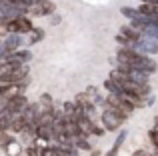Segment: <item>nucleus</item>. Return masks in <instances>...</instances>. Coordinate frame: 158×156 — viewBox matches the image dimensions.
Returning a JSON list of instances; mask_svg holds the SVG:
<instances>
[{"label": "nucleus", "mask_w": 158, "mask_h": 156, "mask_svg": "<svg viewBox=\"0 0 158 156\" xmlns=\"http://www.w3.org/2000/svg\"><path fill=\"white\" fill-rule=\"evenodd\" d=\"M10 120H12V116L0 114V132H8L10 130Z\"/></svg>", "instance_id": "nucleus-17"}, {"label": "nucleus", "mask_w": 158, "mask_h": 156, "mask_svg": "<svg viewBox=\"0 0 158 156\" xmlns=\"http://www.w3.org/2000/svg\"><path fill=\"white\" fill-rule=\"evenodd\" d=\"M154 128H156V130H158V116H156V118H154Z\"/></svg>", "instance_id": "nucleus-25"}, {"label": "nucleus", "mask_w": 158, "mask_h": 156, "mask_svg": "<svg viewBox=\"0 0 158 156\" xmlns=\"http://www.w3.org/2000/svg\"><path fill=\"white\" fill-rule=\"evenodd\" d=\"M4 28H6L8 34L24 36V34H30V32H32L34 24H32V20L28 18V16H20V18H14V20H10V22H6Z\"/></svg>", "instance_id": "nucleus-3"}, {"label": "nucleus", "mask_w": 158, "mask_h": 156, "mask_svg": "<svg viewBox=\"0 0 158 156\" xmlns=\"http://www.w3.org/2000/svg\"><path fill=\"white\" fill-rule=\"evenodd\" d=\"M148 140H150V144L154 146V150H158V130L156 128L148 130Z\"/></svg>", "instance_id": "nucleus-20"}, {"label": "nucleus", "mask_w": 158, "mask_h": 156, "mask_svg": "<svg viewBox=\"0 0 158 156\" xmlns=\"http://www.w3.org/2000/svg\"><path fill=\"white\" fill-rule=\"evenodd\" d=\"M126 136H128V132H126V130H120V132H118V136H116V140H114V144H112V148L108 150V152H106L104 156H118L120 148H122V144L126 142Z\"/></svg>", "instance_id": "nucleus-12"}, {"label": "nucleus", "mask_w": 158, "mask_h": 156, "mask_svg": "<svg viewBox=\"0 0 158 156\" xmlns=\"http://www.w3.org/2000/svg\"><path fill=\"white\" fill-rule=\"evenodd\" d=\"M26 104H28V98L24 96V94H16L10 100H6L4 114H8V116H18V114H22V110L26 108Z\"/></svg>", "instance_id": "nucleus-6"}, {"label": "nucleus", "mask_w": 158, "mask_h": 156, "mask_svg": "<svg viewBox=\"0 0 158 156\" xmlns=\"http://www.w3.org/2000/svg\"><path fill=\"white\" fill-rule=\"evenodd\" d=\"M24 128H26V122H24V118L20 116H12V120H10V130L8 132L10 134H22L24 132Z\"/></svg>", "instance_id": "nucleus-13"}, {"label": "nucleus", "mask_w": 158, "mask_h": 156, "mask_svg": "<svg viewBox=\"0 0 158 156\" xmlns=\"http://www.w3.org/2000/svg\"><path fill=\"white\" fill-rule=\"evenodd\" d=\"M116 64H126V66L134 68L138 72H144V74L152 76L158 72V62L152 56H144L138 54V52H132L128 48H118L116 50Z\"/></svg>", "instance_id": "nucleus-1"}, {"label": "nucleus", "mask_w": 158, "mask_h": 156, "mask_svg": "<svg viewBox=\"0 0 158 156\" xmlns=\"http://www.w3.org/2000/svg\"><path fill=\"white\" fill-rule=\"evenodd\" d=\"M38 104H40V108H44V106H54V98L50 96V94H46V92H44L42 96H40Z\"/></svg>", "instance_id": "nucleus-19"}, {"label": "nucleus", "mask_w": 158, "mask_h": 156, "mask_svg": "<svg viewBox=\"0 0 158 156\" xmlns=\"http://www.w3.org/2000/svg\"><path fill=\"white\" fill-rule=\"evenodd\" d=\"M56 12V4L52 0H34V4L28 6V18H40V16H52Z\"/></svg>", "instance_id": "nucleus-4"}, {"label": "nucleus", "mask_w": 158, "mask_h": 156, "mask_svg": "<svg viewBox=\"0 0 158 156\" xmlns=\"http://www.w3.org/2000/svg\"><path fill=\"white\" fill-rule=\"evenodd\" d=\"M104 134H106V130L102 128L100 124H94V126H92V130H90V136H96V138L104 136Z\"/></svg>", "instance_id": "nucleus-21"}, {"label": "nucleus", "mask_w": 158, "mask_h": 156, "mask_svg": "<svg viewBox=\"0 0 158 156\" xmlns=\"http://www.w3.org/2000/svg\"><path fill=\"white\" fill-rule=\"evenodd\" d=\"M60 20H62V16L54 12V14H52V20H50V24H52V26H58V24H60Z\"/></svg>", "instance_id": "nucleus-22"}, {"label": "nucleus", "mask_w": 158, "mask_h": 156, "mask_svg": "<svg viewBox=\"0 0 158 156\" xmlns=\"http://www.w3.org/2000/svg\"><path fill=\"white\" fill-rule=\"evenodd\" d=\"M90 154L92 156H100V150H90Z\"/></svg>", "instance_id": "nucleus-24"}, {"label": "nucleus", "mask_w": 158, "mask_h": 156, "mask_svg": "<svg viewBox=\"0 0 158 156\" xmlns=\"http://www.w3.org/2000/svg\"><path fill=\"white\" fill-rule=\"evenodd\" d=\"M138 32H140V36H142V38L150 40V42H154L156 46H158V28H156V26L144 24V26H140V28H138Z\"/></svg>", "instance_id": "nucleus-11"}, {"label": "nucleus", "mask_w": 158, "mask_h": 156, "mask_svg": "<svg viewBox=\"0 0 158 156\" xmlns=\"http://www.w3.org/2000/svg\"><path fill=\"white\" fill-rule=\"evenodd\" d=\"M32 60V52L30 48H20V50L16 52H10V54H6V58L2 60V62H12V64H18V66H26L28 62Z\"/></svg>", "instance_id": "nucleus-8"}, {"label": "nucleus", "mask_w": 158, "mask_h": 156, "mask_svg": "<svg viewBox=\"0 0 158 156\" xmlns=\"http://www.w3.org/2000/svg\"><path fill=\"white\" fill-rule=\"evenodd\" d=\"M36 142L52 144V126H48V124H38L36 126Z\"/></svg>", "instance_id": "nucleus-10"}, {"label": "nucleus", "mask_w": 158, "mask_h": 156, "mask_svg": "<svg viewBox=\"0 0 158 156\" xmlns=\"http://www.w3.org/2000/svg\"><path fill=\"white\" fill-rule=\"evenodd\" d=\"M98 118H100V126L106 132H116V130H120L122 124L128 120L126 114L118 112V110H114V108H106V106L102 108V114Z\"/></svg>", "instance_id": "nucleus-2"}, {"label": "nucleus", "mask_w": 158, "mask_h": 156, "mask_svg": "<svg viewBox=\"0 0 158 156\" xmlns=\"http://www.w3.org/2000/svg\"><path fill=\"white\" fill-rule=\"evenodd\" d=\"M132 156H152L150 152H148V150H144V148H140V150H134V154Z\"/></svg>", "instance_id": "nucleus-23"}, {"label": "nucleus", "mask_w": 158, "mask_h": 156, "mask_svg": "<svg viewBox=\"0 0 158 156\" xmlns=\"http://www.w3.org/2000/svg\"><path fill=\"white\" fill-rule=\"evenodd\" d=\"M0 42H2V46H4V50H6V54H10V52L20 50V46L24 44V38H22V36H18V34H8L6 38H2Z\"/></svg>", "instance_id": "nucleus-9"}, {"label": "nucleus", "mask_w": 158, "mask_h": 156, "mask_svg": "<svg viewBox=\"0 0 158 156\" xmlns=\"http://www.w3.org/2000/svg\"><path fill=\"white\" fill-rule=\"evenodd\" d=\"M22 152H24V150H22V146H20L18 142H12V144L6 148V154L8 156H20Z\"/></svg>", "instance_id": "nucleus-18"}, {"label": "nucleus", "mask_w": 158, "mask_h": 156, "mask_svg": "<svg viewBox=\"0 0 158 156\" xmlns=\"http://www.w3.org/2000/svg\"><path fill=\"white\" fill-rule=\"evenodd\" d=\"M44 34H46V30H44V28L34 26V28H32V32H30V38H28V46L32 48L34 44L42 42V40H44Z\"/></svg>", "instance_id": "nucleus-14"}, {"label": "nucleus", "mask_w": 158, "mask_h": 156, "mask_svg": "<svg viewBox=\"0 0 158 156\" xmlns=\"http://www.w3.org/2000/svg\"><path fill=\"white\" fill-rule=\"evenodd\" d=\"M26 76H30L26 66H16L12 70L0 72V84H18L20 80H24Z\"/></svg>", "instance_id": "nucleus-5"}, {"label": "nucleus", "mask_w": 158, "mask_h": 156, "mask_svg": "<svg viewBox=\"0 0 158 156\" xmlns=\"http://www.w3.org/2000/svg\"><path fill=\"white\" fill-rule=\"evenodd\" d=\"M40 146L42 144H38V142H30V144L24 148V154L26 156H40Z\"/></svg>", "instance_id": "nucleus-16"}, {"label": "nucleus", "mask_w": 158, "mask_h": 156, "mask_svg": "<svg viewBox=\"0 0 158 156\" xmlns=\"http://www.w3.org/2000/svg\"><path fill=\"white\" fill-rule=\"evenodd\" d=\"M12 142H16L14 140V134H10V132H0V150H6Z\"/></svg>", "instance_id": "nucleus-15"}, {"label": "nucleus", "mask_w": 158, "mask_h": 156, "mask_svg": "<svg viewBox=\"0 0 158 156\" xmlns=\"http://www.w3.org/2000/svg\"><path fill=\"white\" fill-rule=\"evenodd\" d=\"M128 50L138 52V54H144V56L158 54V46H156V44H154V42H150V40H146V38H142V36H140V40L132 42L130 46H128Z\"/></svg>", "instance_id": "nucleus-7"}]
</instances>
